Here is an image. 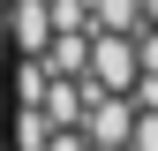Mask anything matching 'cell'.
I'll use <instances>...</instances> for the list:
<instances>
[{"instance_id":"1","label":"cell","mask_w":158,"mask_h":151,"mask_svg":"<svg viewBox=\"0 0 158 151\" xmlns=\"http://www.w3.org/2000/svg\"><path fill=\"white\" fill-rule=\"evenodd\" d=\"M8 151H158V0H8Z\"/></svg>"}]
</instances>
